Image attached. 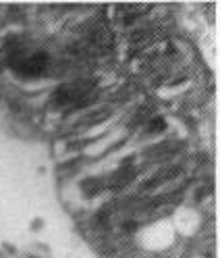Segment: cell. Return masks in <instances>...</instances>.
<instances>
[{
  "label": "cell",
  "instance_id": "obj_1",
  "mask_svg": "<svg viewBox=\"0 0 220 258\" xmlns=\"http://www.w3.org/2000/svg\"><path fill=\"white\" fill-rule=\"evenodd\" d=\"M17 56V62L15 64V69L23 75H40L46 64H48V56L44 52H31V54H15Z\"/></svg>",
  "mask_w": 220,
  "mask_h": 258
}]
</instances>
